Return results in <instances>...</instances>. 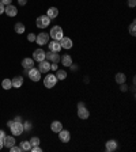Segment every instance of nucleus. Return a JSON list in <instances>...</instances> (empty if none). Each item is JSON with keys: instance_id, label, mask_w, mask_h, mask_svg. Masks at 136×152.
I'll use <instances>...</instances> for the list:
<instances>
[{"instance_id": "f257e3e1", "label": "nucleus", "mask_w": 136, "mask_h": 152, "mask_svg": "<svg viewBox=\"0 0 136 152\" xmlns=\"http://www.w3.org/2000/svg\"><path fill=\"white\" fill-rule=\"evenodd\" d=\"M10 129L14 136H19V135H22V133L25 132V130H23V124L20 122V121H14L10 125Z\"/></svg>"}, {"instance_id": "f03ea898", "label": "nucleus", "mask_w": 136, "mask_h": 152, "mask_svg": "<svg viewBox=\"0 0 136 152\" xmlns=\"http://www.w3.org/2000/svg\"><path fill=\"white\" fill-rule=\"evenodd\" d=\"M50 34H49V36L52 37L53 39H55V41H60V39L63 38V37H64V33H63V29L60 26H53L52 27V30H50Z\"/></svg>"}, {"instance_id": "7ed1b4c3", "label": "nucleus", "mask_w": 136, "mask_h": 152, "mask_svg": "<svg viewBox=\"0 0 136 152\" xmlns=\"http://www.w3.org/2000/svg\"><path fill=\"white\" fill-rule=\"evenodd\" d=\"M56 83H57V78H56V75H53V73L46 75L45 79H44V86H45L46 88H52V87H55Z\"/></svg>"}, {"instance_id": "20e7f679", "label": "nucleus", "mask_w": 136, "mask_h": 152, "mask_svg": "<svg viewBox=\"0 0 136 152\" xmlns=\"http://www.w3.org/2000/svg\"><path fill=\"white\" fill-rule=\"evenodd\" d=\"M50 18H48L46 15H41V16H38L37 18V27L38 29H45V27H48L49 26V23H50Z\"/></svg>"}, {"instance_id": "39448f33", "label": "nucleus", "mask_w": 136, "mask_h": 152, "mask_svg": "<svg viewBox=\"0 0 136 152\" xmlns=\"http://www.w3.org/2000/svg\"><path fill=\"white\" fill-rule=\"evenodd\" d=\"M36 42H37V45H39V46L48 45L49 34H48V33H39L38 36H36Z\"/></svg>"}, {"instance_id": "423d86ee", "label": "nucleus", "mask_w": 136, "mask_h": 152, "mask_svg": "<svg viewBox=\"0 0 136 152\" xmlns=\"http://www.w3.org/2000/svg\"><path fill=\"white\" fill-rule=\"evenodd\" d=\"M60 57H61V56L58 55V52L49 50L48 53H45V60H48L49 63H58L60 61Z\"/></svg>"}, {"instance_id": "0eeeda50", "label": "nucleus", "mask_w": 136, "mask_h": 152, "mask_svg": "<svg viewBox=\"0 0 136 152\" xmlns=\"http://www.w3.org/2000/svg\"><path fill=\"white\" fill-rule=\"evenodd\" d=\"M27 75H29L30 80H33V81L41 80V72H39L38 68H34V67H33V68H30L29 72H27Z\"/></svg>"}, {"instance_id": "6e6552de", "label": "nucleus", "mask_w": 136, "mask_h": 152, "mask_svg": "<svg viewBox=\"0 0 136 152\" xmlns=\"http://www.w3.org/2000/svg\"><path fill=\"white\" fill-rule=\"evenodd\" d=\"M33 60H34V61H38V63L42 61V60H45V52H44L41 48L34 50V53H33Z\"/></svg>"}, {"instance_id": "1a4fd4ad", "label": "nucleus", "mask_w": 136, "mask_h": 152, "mask_svg": "<svg viewBox=\"0 0 136 152\" xmlns=\"http://www.w3.org/2000/svg\"><path fill=\"white\" fill-rule=\"evenodd\" d=\"M38 69H39L41 73H46V72H49L50 71V63H49L48 60H42V61H39Z\"/></svg>"}, {"instance_id": "9d476101", "label": "nucleus", "mask_w": 136, "mask_h": 152, "mask_svg": "<svg viewBox=\"0 0 136 152\" xmlns=\"http://www.w3.org/2000/svg\"><path fill=\"white\" fill-rule=\"evenodd\" d=\"M4 12H6L8 16H16V14H18V8H16L15 6H12V4H8V6L4 7Z\"/></svg>"}, {"instance_id": "9b49d317", "label": "nucleus", "mask_w": 136, "mask_h": 152, "mask_svg": "<svg viewBox=\"0 0 136 152\" xmlns=\"http://www.w3.org/2000/svg\"><path fill=\"white\" fill-rule=\"evenodd\" d=\"M60 45L64 49H71L72 45H74V42H72L71 38H68V37H63V38L60 39Z\"/></svg>"}, {"instance_id": "f8f14e48", "label": "nucleus", "mask_w": 136, "mask_h": 152, "mask_svg": "<svg viewBox=\"0 0 136 152\" xmlns=\"http://www.w3.org/2000/svg\"><path fill=\"white\" fill-rule=\"evenodd\" d=\"M58 139H60V141H63V143H68L69 139H71V135H69L68 130L61 129L60 132H58Z\"/></svg>"}, {"instance_id": "ddd939ff", "label": "nucleus", "mask_w": 136, "mask_h": 152, "mask_svg": "<svg viewBox=\"0 0 136 152\" xmlns=\"http://www.w3.org/2000/svg\"><path fill=\"white\" fill-rule=\"evenodd\" d=\"M49 50H53V52H60L61 50V45H60V41H55L53 39L52 42H48Z\"/></svg>"}, {"instance_id": "4468645a", "label": "nucleus", "mask_w": 136, "mask_h": 152, "mask_svg": "<svg viewBox=\"0 0 136 152\" xmlns=\"http://www.w3.org/2000/svg\"><path fill=\"white\" fill-rule=\"evenodd\" d=\"M88 116H90V113H88V110L86 109V106H84V107H79V109H78V117L80 118V120H87Z\"/></svg>"}, {"instance_id": "2eb2a0df", "label": "nucleus", "mask_w": 136, "mask_h": 152, "mask_svg": "<svg viewBox=\"0 0 136 152\" xmlns=\"http://www.w3.org/2000/svg\"><path fill=\"white\" fill-rule=\"evenodd\" d=\"M22 67L25 69H26V71H29L30 68H33V67H34V60H33V58H23L22 60Z\"/></svg>"}, {"instance_id": "dca6fc26", "label": "nucleus", "mask_w": 136, "mask_h": 152, "mask_svg": "<svg viewBox=\"0 0 136 152\" xmlns=\"http://www.w3.org/2000/svg\"><path fill=\"white\" fill-rule=\"evenodd\" d=\"M105 149H106L107 152H113L117 149V141H114V140H109V141H106V144H105Z\"/></svg>"}, {"instance_id": "f3484780", "label": "nucleus", "mask_w": 136, "mask_h": 152, "mask_svg": "<svg viewBox=\"0 0 136 152\" xmlns=\"http://www.w3.org/2000/svg\"><path fill=\"white\" fill-rule=\"evenodd\" d=\"M3 144L7 148H11L12 145H15V139H14V136H6L3 139Z\"/></svg>"}, {"instance_id": "a211bd4d", "label": "nucleus", "mask_w": 136, "mask_h": 152, "mask_svg": "<svg viewBox=\"0 0 136 152\" xmlns=\"http://www.w3.org/2000/svg\"><path fill=\"white\" fill-rule=\"evenodd\" d=\"M60 61L63 63L64 67H71L72 65V57L69 55H64L63 57H60Z\"/></svg>"}, {"instance_id": "6ab92c4d", "label": "nucleus", "mask_w": 136, "mask_h": 152, "mask_svg": "<svg viewBox=\"0 0 136 152\" xmlns=\"http://www.w3.org/2000/svg\"><path fill=\"white\" fill-rule=\"evenodd\" d=\"M57 15H58V10L56 7H50V8H48V11H46V16L50 18V19H55Z\"/></svg>"}, {"instance_id": "aec40b11", "label": "nucleus", "mask_w": 136, "mask_h": 152, "mask_svg": "<svg viewBox=\"0 0 136 152\" xmlns=\"http://www.w3.org/2000/svg\"><path fill=\"white\" fill-rule=\"evenodd\" d=\"M50 129H52V132L58 133V132H60V130L63 129V125H61V122H60V121H53V122L50 124Z\"/></svg>"}, {"instance_id": "412c9836", "label": "nucleus", "mask_w": 136, "mask_h": 152, "mask_svg": "<svg viewBox=\"0 0 136 152\" xmlns=\"http://www.w3.org/2000/svg\"><path fill=\"white\" fill-rule=\"evenodd\" d=\"M11 83H12V87L19 88V87H22V84H23V78L22 76H15V78L11 80Z\"/></svg>"}, {"instance_id": "4be33fe9", "label": "nucleus", "mask_w": 136, "mask_h": 152, "mask_svg": "<svg viewBox=\"0 0 136 152\" xmlns=\"http://www.w3.org/2000/svg\"><path fill=\"white\" fill-rule=\"evenodd\" d=\"M14 30H15V33H18V34H23L25 33V30H26V27H25V25L20 22H16L15 26H14Z\"/></svg>"}, {"instance_id": "5701e85b", "label": "nucleus", "mask_w": 136, "mask_h": 152, "mask_svg": "<svg viewBox=\"0 0 136 152\" xmlns=\"http://www.w3.org/2000/svg\"><path fill=\"white\" fill-rule=\"evenodd\" d=\"M56 78H57V80H64V79L67 78V72L63 71V69H57V72H56Z\"/></svg>"}, {"instance_id": "b1692460", "label": "nucleus", "mask_w": 136, "mask_h": 152, "mask_svg": "<svg viewBox=\"0 0 136 152\" xmlns=\"http://www.w3.org/2000/svg\"><path fill=\"white\" fill-rule=\"evenodd\" d=\"M125 75L123 73V72H118V73L116 75V81L118 84H123V83H125Z\"/></svg>"}, {"instance_id": "393cba45", "label": "nucleus", "mask_w": 136, "mask_h": 152, "mask_svg": "<svg viewBox=\"0 0 136 152\" xmlns=\"http://www.w3.org/2000/svg\"><path fill=\"white\" fill-rule=\"evenodd\" d=\"M1 87H3L4 90H10V88H12V83H11L10 79H4V80L1 81Z\"/></svg>"}, {"instance_id": "a878e982", "label": "nucleus", "mask_w": 136, "mask_h": 152, "mask_svg": "<svg viewBox=\"0 0 136 152\" xmlns=\"http://www.w3.org/2000/svg\"><path fill=\"white\" fill-rule=\"evenodd\" d=\"M20 148L23 151H30L31 149V144H30V141H22L20 143Z\"/></svg>"}, {"instance_id": "bb28decb", "label": "nucleus", "mask_w": 136, "mask_h": 152, "mask_svg": "<svg viewBox=\"0 0 136 152\" xmlns=\"http://www.w3.org/2000/svg\"><path fill=\"white\" fill-rule=\"evenodd\" d=\"M39 143H41V140H39L38 137H31V139H30V144H31V147L39 145Z\"/></svg>"}, {"instance_id": "cd10ccee", "label": "nucleus", "mask_w": 136, "mask_h": 152, "mask_svg": "<svg viewBox=\"0 0 136 152\" xmlns=\"http://www.w3.org/2000/svg\"><path fill=\"white\" fill-rule=\"evenodd\" d=\"M129 33H131V36H135V34H136V23H135V20H133V22L131 23V26H129Z\"/></svg>"}, {"instance_id": "c85d7f7f", "label": "nucleus", "mask_w": 136, "mask_h": 152, "mask_svg": "<svg viewBox=\"0 0 136 152\" xmlns=\"http://www.w3.org/2000/svg\"><path fill=\"white\" fill-rule=\"evenodd\" d=\"M30 129H31V122L27 121V122L23 124V130H30Z\"/></svg>"}, {"instance_id": "c756f323", "label": "nucleus", "mask_w": 136, "mask_h": 152, "mask_svg": "<svg viewBox=\"0 0 136 152\" xmlns=\"http://www.w3.org/2000/svg\"><path fill=\"white\" fill-rule=\"evenodd\" d=\"M27 41H30V42L36 41V36H34V34H33V33H30L29 36H27Z\"/></svg>"}, {"instance_id": "7c9ffc66", "label": "nucleus", "mask_w": 136, "mask_h": 152, "mask_svg": "<svg viewBox=\"0 0 136 152\" xmlns=\"http://www.w3.org/2000/svg\"><path fill=\"white\" fill-rule=\"evenodd\" d=\"M10 149H11L12 152H20V151H22V148H20V147H15V145H12Z\"/></svg>"}, {"instance_id": "2f4dec72", "label": "nucleus", "mask_w": 136, "mask_h": 152, "mask_svg": "<svg viewBox=\"0 0 136 152\" xmlns=\"http://www.w3.org/2000/svg\"><path fill=\"white\" fill-rule=\"evenodd\" d=\"M128 6L133 8V7L136 6V0H128Z\"/></svg>"}, {"instance_id": "473e14b6", "label": "nucleus", "mask_w": 136, "mask_h": 152, "mask_svg": "<svg viewBox=\"0 0 136 152\" xmlns=\"http://www.w3.org/2000/svg\"><path fill=\"white\" fill-rule=\"evenodd\" d=\"M33 152H42V149L39 148V145H36V147H31Z\"/></svg>"}, {"instance_id": "72a5a7b5", "label": "nucleus", "mask_w": 136, "mask_h": 152, "mask_svg": "<svg viewBox=\"0 0 136 152\" xmlns=\"http://www.w3.org/2000/svg\"><path fill=\"white\" fill-rule=\"evenodd\" d=\"M11 1H12V0H1L0 3L4 4V6H8V4H11Z\"/></svg>"}, {"instance_id": "f704fd0d", "label": "nucleus", "mask_w": 136, "mask_h": 152, "mask_svg": "<svg viewBox=\"0 0 136 152\" xmlns=\"http://www.w3.org/2000/svg\"><path fill=\"white\" fill-rule=\"evenodd\" d=\"M18 3H19V6H26L27 0H18Z\"/></svg>"}, {"instance_id": "c9c22d12", "label": "nucleus", "mask_w": 136, "mask_h": 152, "mask_svg": "<svg viewBox=\"0 0 136 152\" xmlns=\"http://www.w3.org/2000/svg\"><path fill=\"white\" fill-rule=\"evenodd\" d=\"M6 136H7V135H6V132H4V130H0V139L3 140Z\"/></svg>"}, {"instance_id": "e433bc0d", "label": "nucleus", "mask_w": 136, "mask_h": 152, "mask_svg": "<svg viewBox=\"0 0 136 152\" xmlns=\"http://www.w3.org/2000/svg\"><path fill=\"white\" fill-rule=\"evenodd\" d=\"M4 7H6V6H4V4H1V3H0V15H1V14L4 12Z\"/></svg>"}, {"instance_id": "4c0bfd02", "label": "nucleus", "mask_w": 136, "mask_h": 152, "mask_svg": "<svg viewBox=\"0 0 136 152\" xmlns=\"http://www.w3.org/2000/svg\"><path fill=\"white\" fill-rule=\"evenodd\" d=\"M121 91H126V86H125V84H121Z\"/></svg>"}, {"instance_id": "58836bf2", "label": "nucleus", "mask_w": 136, "mask_h": 152, "mask_svg": "<svg viewBox=\"0 0 136 152\" xmlns=\"http://www.w3.org/2000/svg\"><path fill=\"white\" fill-rule=\"evenodd\" d=\"M79 107H84V103H83V102H79V103H78V109H79Z\"/></svg>"}, {"instance_id": "ea45409f", "label": "nucleus", "mask_w": 136, "mask_h": 152, "mask_svg": "<svg viewBox=\"0 0 136 152\" xmlns=\"http://www.w3.org/2000/svg\"><path fill=\"white\" fill-rule=\"evenodd\" d=\"M3 147H4V144H3V140H1V139H0V149H1V148H3Z\"/></svg>"}]
</instances>
